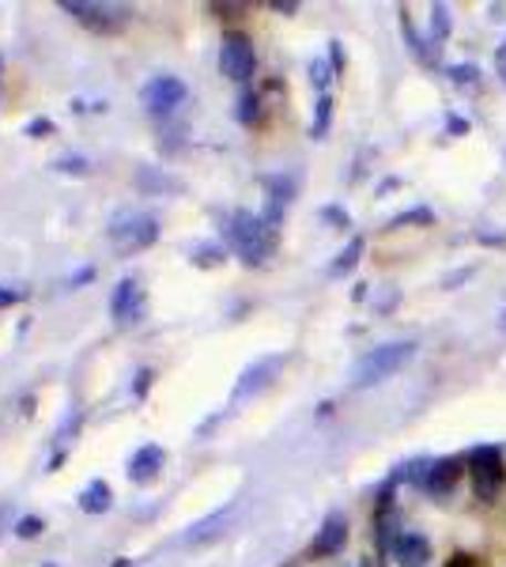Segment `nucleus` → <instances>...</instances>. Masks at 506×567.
<instances>
[{"mask_svg": "<svg viewBox=\"0 0 506 567\" xmlns=\"http://www.w3.org/2000/svg\"><path fill=\"white\" fill-rule=\"evenodd\" d=\"M227 239H231V246L238 250V258H242V261L261 265L276 250V227L265 216L235 213L231 227H227Z\"/></svg>", "mask_w": 506, "mask_h": 567, "instance_id": "nucleus-1", "label": "nucleus"}, {"mask_svg": "<svg viewBox=\"0 0 506 567\" xmlns=\"http://www.w3.org/2000/svg\"><path fill=\"white\" fill-rule=\"evenodd\" d=\"M416 355V344L412 341H390V344H379V349H371L363 355V360L355 363V379L352 386L355 390H366V386H379L385 382L390 374H397L404 363Z\"/></svg>", "mask_w": 506, "mask_h": 567, "instance_id": "nucleus-2", "label": "nucleus"}, {"mask_svg": "<svg viewBox=\"0 0 506 567\" xmlns=\"http://www.w3.org/2000/svg\"><path fill=\"white\" fill-rule=\"evenodd\" d=\"M468 481H473V492L481 503H495L503 492L506 470H503V451L499 446H476L468 454Z\"/></svg>", "mask_w": 506, "mask_h": 567, "instance_id": "nucleus-3", "label": "nucleus"}, {"mask_svg": "<svg viewBox=\"0 0 506 567\" xmlns=\"http://www.w3.org/2000/svg\"><path fill=\"white\" fill-rule=\"evenodd\" d=\"M110 239L117 243L122 254H133V250H144L159 239V219L148 216V213H128V216H117L114 227H110Z\"/></svg>", "mask_w": 506, "mask_h": 567, "instance_id": "nucleus-4", "label": "nucleus"}, {"mask_svg": "<svg viewBox=\"0 0 506 567\" xmlns=\"http://www.w3.org/2000/svg\"><path fill=\"white\" fill-rule=\"evenodd\" d=\"M219 69H224L227 80L235 84H246L257 69V53H254V42L246 34H224V45H219Z\"/></svg>", "mask_w": 506, "mask_h": 567, "instance_id": "nucleus-5", "label": "nucleus"}, {"mask_svg": "<svg viewBox=\"0 0 506 567\" xmlns=\"http://www.w3.org/2000/svg\"><path fill=\"white\" fill-rule=\"evenodd\" d=\"M64 12L76 16L80 23L95 27V31H117L125 23V8H114V4H84V0H64Z\"/></svg>", "mask_w": 506, "mask_h": 567, "instance_id": "nucleus-6", "label": "nucleus"}, {"mask_svg": "<svg viewBox=\"0 0 506 567\" xmlns=\"http://www.w3.org/2000/svg\"><path fill=\"white\" fill-rule=\"evenodd\" d=\"M186 84H182L178 76H155L148 87H144V106L152 110V114H171L174 106L186 103Z\"/></svg>", "mask_w": 506, "mask_h": 567, "instance_id": "nucleus-7", "label": "nucleus"}, {"mask_svg": "<svg viewBox=\"0 0 506 567\" xmlns=\"http://www.w3.org/2000/svg\"><path fill=\"white\" fill-rule=\"evenodd\" d=\"M110 310H114V318L117 322H141V315H144V291H141V284L136 280H122L114 288V299H110Z\"/></svg>", "mask_w": 506, "mask_h": 567, "instance_id": "nucleus-8", "label": "nucleus"}, {"mask_svg": "<svg viewBox=\"0 0 506 567\" xmlns=\"http://www.w3.org/2000/svg\"><path fill=\"white\" fill-rule=\"evenodd\" d=\"M393 560H397L401 567H423L431 560V545L427 537L416 534V529H404V534L397 537V545H393Z\"/></svg>", "mask_w": 506, "mask_h": 567, "instance_id": "nucleus-9", "label": "nucleus"}, {"mask_svg": "<svg viewBox=\"0 0 506 567\" xmlns=\"http://www.w3.org/2000/svg\"><path fill=\"white\" fill-rule=\"evenodd\" d=\"M344 542H348V518L329 515L314 537V556H337L340 548H344Z\"/></svg>", "mask_w": 506, "mask_h": 567, "instance_id": "nucleus-10", "label": "nucleus"}, {"mask_svg": "<svg viewBox=\"0 0 506 567\" xmlns=\"http://www.w3.org/2000/svg\"><path fill=\"white\" fill-rule=\"evenodd\" d=\"M163 462H167V454H163V446H141V451L133 454V462H128V477H133L136 484H148L159 477Z\"/></svg>", "mask_w": 506, "mask_h": 567, "instance_id": "nucleus-11", "label": "nucleus"}, {"mask_svg": "<svg viewBox=\"0 0 506 567\" xmlns=\"http://www.w3.org/2000/svg\"><path fill=\"white\" fill-rule=\"evenodd\" d=\"M457 477H462V462H457V458L431 462V470H427V481H423V488H427L431 496H446V492L457 484Z\"/></svg>", "mask_w": 506, "mask_h": 567, "instance_id": "nucleus-12", "label": "nucleus"}, {"mask_svg": "<svg viewBox=\"0 0 506 567\" xmlns=\"http://www.w3.org/2000/svg\"><path fill=\"white\" fill-rule=\"evenodd\" d=\"M276 368H280V360H261V363H254V368L242 374V382H238L235 398H250L254 390H261L265 382H269L272 374H276Z\"/></svg>", "mask_w": 506, "mask_h": 567, "instance_id": "nucleus-13", "label": "nucleus"}, {"mask_svg": "<svg viewBox=\"0 0 506 567\" xmlns=\"http://www.w3.org/2000/svg\"><path fill=\"white\" fill-rule=\"evenodd\" d=\"M80 507L87 511V515H99V511L110 507V484L103 481H91L84 488V496H80Z\"/></svg>", "mask_w": 506, "mask_h": 567, "instance_id": "nucleus-14", "label": "nucleus"}, {"mask_svg": "<svg viewBox=\"0 0 506 567\" xmlns=\"http://www.w3.org/2000/svg\"><path fill=\"white\" fill-rule=\"evenodd\" d=\"M329 117H333V99L321 95V99H318V117H314V136H326Z\"/></svg>", "mask_w": 506, "mask_h": 567, "instance_id": "nucleus-15", "label": "nucleus"}, {"mask_svg": "<svg viewBox=\"0 0 506 567\" xmlns=\"http://www.w3.org/2000/svg\"><path fill=\"white\" fill-rule=\"evenodd\" d=\"M359 254H363V239H352V243H348V250L340 254V261L333 265V272H348L359 261Z\"/></svg>", "mask_w": 506, "mask_h": 567, "instance_id": "nucleus-16", "label": "nucleus"}, {"mask_svg": "<svg viewBox=\"0 0 506 567\" xmlns=\"http://www.w3.org/2000/svg\"><path fill=\"white\" fill-rule=\"evenodd\" d=\"M431 16H435V42L446 39V34H450V8L435 4V8H431Z\"/></svg>", "mask_w": 506, "mask_h": 567, "instance_id": "nucleus-17", "label": "nucleus"}, {"mask_svg": "<svg viewBox=\"0 0 506 567\" xmlns=\"http://www.w3.org/2000/svg\"><path fill=\"white\" fill-rule=\"evenodd\" d=\"M450 72H454L457 84H468V80H476V65H473V69H468V65H457V69H450Z\"/></svg>", "mask_w": 506, "mask_h": 567, "instance_id": "nucleus-18", "label": "nucleus"}, {"mask_svg": "<svg viewBox=\"0 0 506 567\" xmlns=\"http://www.w3.org/2000/svg\"><path fill=\"white\" fill-rule=\"evenodd\" d=\"M310 72H314V84H318V87H326V84H329V76H326V72H329V69H326V61H314V65H310Z\"/></svg>", "mask_w": 506, "mask_h": 567, "instance_id": "nucleus-19", "label": "nucleus"}, {"mask_svg": "<svg viewBox=\"0 0 506 567\" xmlns=\"http://www.w3.org/2000/svg\"><path fill=\"white\" fill-rule=\"evenodd\" d=\"M39 529H42L39 518H23V523H20V537H34Z\"/></svg>", "mask_w": 506, "mask_h": 567, "instance_id": "nucleus-20", "label": "nucleus"}, {"mask_svg": "<svg viewBox=\"0 0 506 567\" xmlns=\"http://www.w3.org/2000/svg\"><path fill=\"white\" fill-rule=\"evenodd\" d=\"M16 299H20V291H8V288H0V307L16 303Z\"/></svg>", "mask_w": 506, "mask_h": 567, "instance_id": "nucleus-21", "label": "nucleus"}, {"mask_svg": "<svg viewBox=\"0 0 506 567\" xmlns=\"http://www.w3.org/2000/svg\"><path fill=\"white\" fill-rule=\"evenodd\" d=\"M446 567H473V560H468V556H454V560H450Z\"/></svg>", "mask_w": 506, "mask_h": 567, "instance_id": "nucleus-22", "label": "nucleus"}, {"mask_svg": "<svg viewBox=\"0 0 506 567\" xmlns=\"http://www.w3.org/2000/svg\"><path fill=\"white\" fill-rule=\"evenodd\" d=\"M495 61H499V76L506 80V50H499V58H495Z\"/></svg>", "mask_w": 506, "mask_h": 567, "instance_id": "nucleus-23", "label": "nucleus"}, {"mask_svg": "<svg viewBox=\"0 0 506 567\" xmlns=\"http://www.w3.org/2000/svg\"><path fill=\"white\" fill-rule=\"evenodd\" d=\"M359 567H366V564H359Z\"/></svg>", "mask_w": 506, "mask_h": 567, "instance_id": "nucleus-24", "label": "nucleus"}]
</instances>
